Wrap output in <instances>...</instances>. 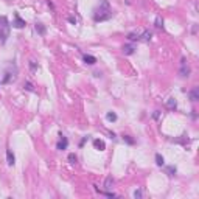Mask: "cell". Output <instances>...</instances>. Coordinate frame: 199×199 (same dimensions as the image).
<instances>
[{"instance_id": "7c38bea8", "label": "cell", "mask_w": 199, "mask_h": 199, "mask_svg": "<svg viewBox=\"0 0 199 199\" xmlns=\"http://www.w3.org/2000/svg\"><path fill=\"white\" fill-rule=\"evenodd\" d=\"M6 162H8L10 167H12V165L16 163V157H14V154H12V151H11L10 148L6 149Z\"/></svg>"}, {"instance_id": "484cf974", "label": "cell", "mask_w": 199, "mask_h": 199, "mask_svg": "<svg viewBox=\"0 0 199 199\" xmlns=\"http://www.w3.org/2000/svg\"><path fill=\"white\" fill-rule=\"evenodd\" d=\"M69 22H70V23H76V19H75L73 16H70V17H69Z\"/></svg>"}, {"instance_id": "ac0fdd59", "label": "cell", "mask_w": 199, "mask_h": 199, "mask_svg": "<svg viewBox=\"0 0 199 199\" xmlns=\"http://www.w3.org/2000/svg\"><path fill=\"white\" fill-rule=\"evenodd\" d=\"M117 114H115V112H107L106 114V120L107 121H117Z\"/></svg>"}, {"instance_id": "3957f363", "label": "cell", "mask_w": 199, "mask_h": 199, "mask_svg": "<svg viewBox=\"0 0 199 199\" xmlns=\"http://www.w3.org/2000/svg\"><path fill=\"white\" fill-rule=\"evenodd\" d=\"M16 80H17V65L14 64V61H11L2 78V84H10V82H14Z\"/></svg>"}, {"instance_id": "7402d4cb", "label": "cell", "mask_w": 199, "mask_h": 199, "mask_svg": "<svg viewBox=\"0 0 199 199\" xmlns=\"http://www.w3.org/2000/svg\"><path fill=\"white\" fill-rule=\"evenodd\" d=\"M123 140H124V142H126L128 145H134V143H135V140L132 139L131 135H123Z\"/></svg>"}, {"instance_id": "30bf717a", "label": "cell", "mask_w": 199, "mask_h": 199, "mask_svg": "<svg viewBox=\"0 0 199 199\" xmlns=\"http://www.w3.org/2000/svg\"><path fill=\"white\" fill-rule=\"evenodd\" d=\"M34 28H36L37 34H40V36H45V33H47V27H45L42 22H36Z\"/></svg>"}, {"instance_id": "8992f818", "label": "cell", "mask_w": 199, "mask_h": 199, "mask_svg": "<svg viewBox=\"0 0 199 199\" xmlns=\"http://www.w3.org/2000/svg\"><path fill=\"white\" fill-rule=\"evenodd\" d=\"M67 146H69V139L65 135L59 134V140H58V143H56V149L64 151V149H67Z\"/></svg>"}, {"instance_id": "d6986e66", "label": "cell", "mask_w": 199, "mask_h": 199, "mask_svg": "<svg viewBox=\"0 0 199 199\" xmlns=\"http://www.w3.org/2000/svg\"><path fill=\"white\" fill-rule=\"evenodd\" d=\"M154 25H156V28H159V30H163V19H162L160 16H157Z\"/></svg>"}, {"instance_id": "83f0119b", "label": "cell", "mask_w": 199, "mask_h": 199, "mask_svg": "<svg viewBox=\"0 0 199 199\" xmlns=\"http://www.w3.org/2000/svg\"><path fill=\"white\" fill-rule=\"evenodd\" d=\"M159 115H160V112H159V110H156V112H154V115H152V117H154V118H159Z\"/></svg>"}, {"instance_id": "52a82bcc", "label": "cell", "mask_w": 199, "mask_h": 199, "mask_svg": "<svg viewBox=\"0 0 199 199\" xmlns=\"http://www.w3.org/2000/svg\"><path fill=\"white\" fill-rule=\"evenodd\" d=\"M142 31L143 30H135V31H131L128 33V40L129 42H135V40H140V37H142Z\"/></svg>"}, {"instance_id": "9a60e30c", "label": "cell", "mask_w": 199, "mask_h": 199, "mask_svg": "<svg viewBox=\"0 0 199 199\" xmlns=\"http://www.w3.org/2000/svg\"><path fill=\"white\" fill-rule=\"evenodd\" d=\"M167 106L169 107V109H176V107H177V101H176V98H168L167 100Z\"/></svg>"}, {"instance_id": "ba28073f", "label": "cell", "mask_w": 199, "mask_h": 199, "mask_svg": "<svg viewBox=\"0 0 199 199\" xmlns=\"http://www.w3.org/2000/svg\"><path fill=\"white\" fill-rule=\"evenodd\" d=\"M188 97H190V101H193V103L198 101V100H199V89H198V87H193V89L190 90Z\"/></svg>"}, {"instance_id": "44dd1931", "label": "cell", "mask_w": 199, "mask_h": 199, "mask_svg": "<svg viewBox=\"0 0 199 199\" xmlns=\"http://www.w3.org/2000/svg\"><path fill=\"white\" fill-rule=\"evenodd\" d=\"M23 89L28 90V92H34V87H33V84H31L30 81H27V82L23 84Z\"/></svg>"}, {"instance_id": "5bb4252c", "label": "cell", "mask_w": 199, "mask_h": 199, "mask_svg": "<svg viewBox=\"0 0 199 199\" xmlns=\"http://www.w3.org/2000/svg\"><path fill=\"white\" fill-rule=\"evenodd\" d=\"M151 37H152V33H151V31H149V30H143L140 40H142V42H149V40H151Z\"/></svg>"}, {"instance_id": "6da1fadb", "label": "cell", "mask_w": 199, "mask_h": 199, "mask_svg": "<svg viewBox=\"0 0 199 199\" xmlns=\"http://www.w3.org/2000/svg\"><path fill=\"white\" fill-rule=\"evenodd\" d=\"M112 16H114V12H112L107 0H101V2H100V6L95 8V11H93L95 22H104V20H109Z\"/></svg>"}, {"instance_id": "9c48e42d", "label": "cell", "mask_w": 199, "mask_h": 199, "mask_svg": "<svg viewBox=\"0 0 199 199\" xmlns=\"http://www.w3.org/2000/svg\"><path fill=\"white\" fill-rule=\"evenodd\" d=\"M135 53V47L132 44H128V45H123V55H126V56H131V55H134Z\"/></svg>"}, {"instance_id": "4fadbf2b", "label": "cell", "mask_w": 199, "mask_h": 199, "mask_svg": "<svg viewBox=\"0 0 199 199\" xmlns=\"http://www.w3.org/2000/svg\"><path fill=\"white\" fill-rule=\"evenodd\" d=\"M82 61H84L86 64H89V65L97 64V58L92 56V55H82Z\"/></svg>"}, {"instance_id": "4316f807", "label": "cell", "mask_w": 199, "mask_h": 199, "mask_svg": "<svg viewBox=\"0 0 199 199\" xmlns=\"http://www.w3.org/2000/svg\"><path fill=\"white\" fill-rule=\"evenodd\" d=\"M86 140H87V137H82V140H81V142H80V146H82V145L86 143Z\"/></svg>"}, {"instance_id": "f1b7e54d", "label": "cell", "mask_w": 199, "mask_h": 199, "mask_svg": "<svg viewBox=\"0 0 199 199\" xmlns=\"http://www.w3.org/2000/svg\"><path fill=\"white\" fill-rule=\"evenodd\" d=\"M47 5H48L50 8H55V5H53V3H51V2H50V0H48V2H47Z\"/></svg>"}, {"instance_id": "e0dca14e", "label": "cell", "mask_w": 199, "mask_h": 199, "mask_svg": "<svg viewBox=\"0 0 199 199\" xmlns=\"http://www.w3.org/2000/svg\"><path fill=\"white\" fill-rule=\"evenodd\" d=\"M156 163H157V167H163V165H165V159H163V156L159 154V152L156 154Z\"/></svg>"}, {"instance_id": "cb8c5ba5", "label": "cell", "mask_w": 199, "mask_h": 199, "mask_svg": "<svg viewBox=\"0 0 199 199\" xmlns=\"http://www.w3.org/2000/svg\"><path fill=\"white\" fill-rule=\"evenodd\" d=\"M76 160H78V157L75 156L73 152H72V154H69V162H70V163H76Z\"/></svg>"}, {"instance_id": "603a6c76", "label": "cell", "mask_w": 199, "mask_h": 199, "mask_svg": "<svg viewBox=\"0 0 199 199\" xmlns=\"http://www.w3.org/2000/svg\"><path fill=\"white\" fill-rule=\"evenodd\" d=\"M142 196H143V191H142L140 188H137L135 191H134V198H135V199H140Z\"/></svg>"}, {"instance_id": "d4e9b609", "label": "cell", "mask_w": 199, "mask_h": 199, "mask_svg": "<svg viewBox=\"0 0 199 199\" xmlns=\"http://www.w3.org/2000/svg\"><path fill=\"white\" fill-rule=\"evenodd\" d=\"M30 69H31V72H34V70L37 69V62L36 61H30Z\"/></svg>"}, {"instance_id": "7a4b0ae2", "label": "cell", "mask_w": 199, "mask_h": 199, "mask_svg": "<svg viewBox=\"0 0 199 199\" xmlns=\"http://www.w3.org/2000/svg\"><path fill=\"white\" fill-rule=\"evenodd\" d=\"M10 30L11 23L6 16H0V44H6L8 37H10Z\"/></svg>"}, {"instance_id": "277c9868", "label": "cell", "mask_w": 199, "mask_h": 199, "mask_svg": "<svg viewBox=\"0 0 199 199\" xmlns=\"http://www.w3.org/2000/svg\"><path fill=\"white\" fill-rule=\"evenodd\" d=\"M190 73H191V69H190L188 62H187L185 58H182L180 59V69H179V75L182 78H188Z\"/></svg>"}, {"instance_id": "8fae6325", "label": "cell", "mask_w": 199, "mask_h": 199, "mask_svg": "<svg viewBox=\"0 0 199 199\" xmlns=\"http://www.w3.org/2000/svg\"><path fill=\"white\" fill-rule=\"evenodd\" d=\"M93 146H95V149H98V151H104V149H106V143L103 142L101 139H95L93 140Z\"/></svg>"}, {"instance_id": "5b68a950", "label": "cell", "mask_w": 199, "mask_h": 199, "mask_svg": "<svg viewBox=\"0 0 199 199\" xmlns=\"http://www.w3.org/2000/svg\"><path fill=\"white\" fill-rule=\"evenodd\" d=\"M12 25V28H17V30H22V28L27 27V22L20 17V14L19 12H14V22L11 23Z\"/></svg>"}, {"instance_id": "2e32d148", "label": "cell", "mask_w": 199, "mask_h": 199, "mask_svg": "<svg viewBox=\"0 0 199 199\" xmlns=\"http://www.w3.org/2000/svg\"><path fill=\"white\" fill-rule=\"evenodd\" d=\"M112 185H114V179H112V176H107L106 180H104V188L106 190H110Z\"/></svg>"}, {"instance_id": "ffe728a7", "label": "cell", "mask_w": 199, "mask_h": 199, "mask_svg": "<svg viewBox=\"0 0 199 199\" xmlns=\"http://www.w3.org/2000/svg\"><path fill=\"white\" fill-rule=\"evenodd\" d=\"M165 171H167L168 176H174V174L177 173V169H176V167H174V165H169V167L165 168Z\"/></svg>"}]
</instances>
